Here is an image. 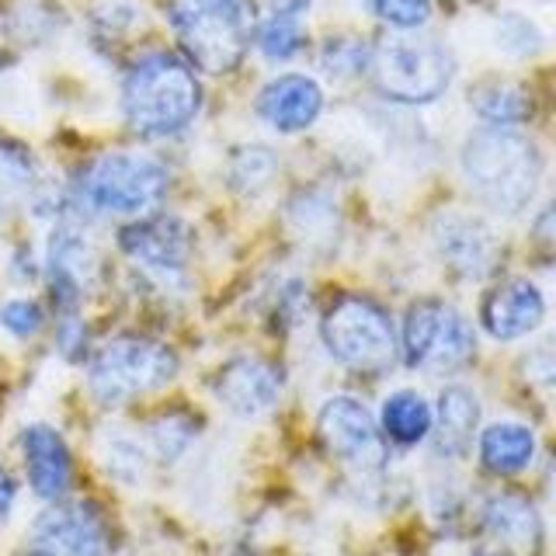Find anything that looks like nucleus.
<instances>
[{
  "instance_id": "nucleus-15",
  "label": "nucleus",
  "mask_w": 556,
  "mask_h": 556,
  "mask_svg": "<svg viewBox=\"0 0 556 556\" xmlns=\"http://www.w3.org/2000/svg\"><path fill=\"white\" fill-rule=\"evenodd\" d=\"M546 317V300L529 278H511L486 292V300L480 306V320L486 327V334L497 341H518L532 334Z\"/></svg>"
},
{
  "instance_id": "nucleus-5",
  "label": "nucleus",
  "mask_w": 556,
  "mask_h": 556,
  "mask_svg": "<svg viewBox=\"0 0 556 556\" xmlns=\"http://www.w3.org/2000/svg\"><path fill=\"white\" fill-rule=\"evenodd\" d=\"M369 74L382 98L400 104H431L448 91L456 77V60L448 46L428 35H390L369 52Z\"/></svg>"
},
{
  "instance_id": "nucleus-14",
  "label": "nucleus",
  "mask_w": 556,
  "mask_h": 556,
  "mask_svg": "<svg viewBox=\"0 0 556 556\" xmlns=\"http://www.w3.org/2000/svg\"><path fill=\"white\" fill-rule=\"evenodd\" d=\"M434 248H439L445 265L463 275V278H483L497 265L501 240L491 233V226L463 216V213H445L434 223Z\"/></svg>"
},
{
  "instance_id": "nucleus-26",
  "label": "nucleus",
  "mask_w": 556,
  "mask_h": 556,
  "mask_svg": "<svg viewBox=\"0 0 556 556\" xmlns=\"http://www.w3.org/2000/svg\"><path fill=\"white\" fill-rule=\"evenodd\" d=\"M278 161H275V153L265 150V147H243L233 153V164H230V181L240 188V191H261L268 181H271V174H275Z\"/></svg>"
},
{
  "instance_id": "nucleus-12",
  "label": "nucleus",
  "mask_w": 556,
  "mask_h": 556,
  "mask_svg": "<svg viewBox=\"0 0 556 556\" xmlns=\"http://www.w3.org/2000/svg\"><path fill=\"white\" fill-rule=\"evenodd\" d=\"M46 275H49L52 303L63 313H77L87 286H94V275H98V254L80 226H60V230L49 237Z\"/></svg>"
},
{
  "instance_id": "nucleus-32",
  "label": "nucleus",
  "mask_w": 556,
  "mask_h": 556,
  "mask_svg": "<svg viewBox=\"0 0 556 556\" xmlns=\"http://www.w3.org/2000/svg\"><path fill=\"white\" fill-rule=\"evenodd\" d=\"M84 341H87V330L77 320V313H63V324H60V352L66 358L77 362L80 352H84Z\"/></svg>"
},
{
  "instance_id": "nucleus-20",
  "label": "nucleus",
  "mask_w": 556,
  "mask_h": 556,
  "mask_svg": "<svg viewBox=\"0 0 556 556\" xmlns=\"http://www.w3.org/2000/svg\"><path fill=\"white\" fill-rule=\"evenodd\" d=\"M483 526L494 539L508 546H521V549H535L539 535H543V526H539V515L532 508V501H526L521 494H494L483 504Z\"/></svg>"
},
{
  "instance_id": "nucleus-4",
  "label": "nucleus",
  "mask_w": 556,
  "mask_h": 556,
  "mask_svg": "<svg viewBox=\"0 0 556 556\" xmlns=\"http://www.w3.org/2000/svg\"><path fill=\"white\" fill-rule=\"evenodd\" d=\"M167 195V167L147 153H101L77 178V205L94 216L147 219Z\"/></svg>"
},
{
  "instance_id": "nucleus-22",
  "label": "nucleus",
  "mask_w": 556,
  "mask_h": 556,
  "mask_svg": "<svg viewBox=\"0 0 556 556\" xmlns=\"http://www.w3.org/2000/svg\"><path fill=\"white\" fill-rule=\"evenodd\" d=\"M382 439H390L393 445H417L428 439L431 431V407L421 393L400 390L382 404V421H379Z\"/></svg>"
},
{
  "instance_id": "nucleus-27",
  "label": "nucleus",
  "mask_w": 556,
  "mask_h": 556,
  "mask_svg": "<svg viewBox=\"0 0 556 556\" xmlns=\"http://www.w3.org/2000/svg\"><path fill=\"white\" fill-rule=\"evenodd\" d=\"M369 46L358 42V39H348V35H341V39H330L324 46V70L330 77H355L362 74V70H369Z\"/></svg>"
},
{
  "instance_id": "nucleus-34",
  "label": "nucleus",
  "mask_w": 556,
  "mask_h": 556,
  "mask_svg": "<svg viewBox=\"0 0 556 556\" xmlns=\"http://www.w3.org/2000/svg\"><path fill=\"white\" fill-rule=\"evenodd\" d=\"M473 556H508L504 549H473Z\"/></svg>"
},
{
  "instance_id": "nucleus-29",
  "label": "nucleus",
  "mask_w": 556,
  "mask_h": 556,
  "mask_svg": "<svg viewBox=\"0 0 556 556\" xmlns=\"http://www.w3.org/2000/svg\"><path fill=\"white\" fill-rule=\"evenodd\" d=\"M497 46L511 56H532V52L543 49V35L539 28L521 14H504L497 22Z\"/></svg>"
},
{
  "instance_id": "nucleus-18",
  "label": "nucleus",
  "mask_w": 556,
  "mask_h": 556,
  "mask_svg": "<svg viewBox=\"0 0 556 556\" xmlns=\"http://www.w3.org/2000/svg\"><path fill=\"white\" fill-rule=\"evenodd\" d=\"M480 428V404L477 396L466 387H445L439 396V407L431 410V431L434 434V448L439 456L459 459L469 452Z\"/></svg>"
},
{
  "instance_id": "nucleus-11",
  "label": "nucleus",
  "mask_w": 556,
  "mask_h": 556,
  "mask_svg": "<svg viewBox=\"0 0 556 556\" xmlns=\"http://www.w3.org/2000/svg\"><path fill=\"white\" fill-rule=\"evenodd\" d=\"M126 257H132L147 275L161 282H178L191 257V230L188 223L174 216H147L132 226H126L118 237Z\"/></svg>"
},
{
  "instance_id": "nucleus-2",
  "label": "nucleus",
  "mask_w": 556,
  "mask_h": 556,
  "mask_svg": "<svg viewBox=\"0 0 556 556\" xmlns=\"http://www.w3.org/2000/svg\"><path fill=\"white\" fill-rule=\"evenodd\" d=\"M202 109V87L195 70L174 52L139 56L122 84V112L129 129L147 139H164L188 129Z\"/></svg>"
},
{
  "instance_id": "nucleus-7",
  "label": "nucleus",
  "mask_w": 556,
  "mask_h": 556,
  "mask_svg": "<svg viewBox=\"0 0 556 556\" xmlns=\"http://www.w3.org/2000/svg\"><path fill=\"white\" fill-rule=\"evenodd\" d=\"M174 376H178V355H174V348L139 334L112 338L91 358V369H87L91 393L101 404L112 407L164 390L167 382H174Z\"/></svg>"
},
{
  "instance_id": "nucleus-10",
  "label": "nucleus",
  "mask_w": 556,
  "mask_h": 556,
  "mask_svg": "<svg viewBox=\"0 0 556 556\" xmlns=\"http://www.w3.org/2000/svg\"><path fill=\"white\" fill-rule=\"evenodd\" d=\"M320 442L338 463L358 469V473H376L387 466L390 452L387 439L376 425V417L358 404L355 396H334L320 410Z\"/></svg>"
},
{
  "instance_id": "nucleus-24",
  "label": "nucleus",
  "mask_w": 556,
  "mask_h": 556,
  "mask_svg": "<svg viewBox=\"0 0 556 556\" xmlns=\"http://www.w3.org/2000/svg\"><path fill=\"white\" fill-rule=\"evenodd\" d=\"M254 39H257V49L265 52L268 60H292L295 52L306 46V31H303L300 14H278V11H271L268 22L257 25Z\"/></svg>"
},
{
  "instance_id": "nucleus-30",
  "label": "nucleus",
  "mask_w": 556,
  "mask_h": 556,
  "mask_svg": "<svg viewBox=\"0 0 556 556\" xmlns=\"http://www.w3.org/2000/svg\"><path fill=\"white\" fill-rule=\"evenodd\" d=\"M104 463H109V469L115 477H122L126 483H136L139 477H143V466H147V448L132 442V439H122V434H115L109 452H104Z\"/></svg>"
},
{
  "instance_id": "nucleus-13",
  "label": "nucleus",
  "mask_w": 556,
  "mask_h": 556,
  "mask_svg": "<svg viewBox=\"0 0 556 556\" xmlns=\"http://www.w3.org/2000/svg\"><path fill=\"white\" fill-rule=\"evenodd\" d=\"M213 390L219 404L237 417H261L282 396V369L265 358L243 355L223 365L213 379Z\"/></svg>"
},
{
  "instance_id": "nucleus-21",
  "label": "nucleus",
  "mask_w": 556,
  "mask_h": 556,
  "mask_svg": "<svg viewBox=\"0 0 556 556\" xmlns=\"http://www.w3.org/2000/svg\"><path fill=\"white\" fill-rule=\"evenodd\" d=\"M469 109H473L486 126H521L532 115V98L521 84L504 77H486L469 91Z\"/></svg>"
},
{
  "instance_id": "nucleus-25",
  "label": "nucleus",
  "mask_w": 556,
  "mask_h": 556,
  "mask_svg": "<svg viewBox=\"0 0 556 556\" xmlns=\"http://www.w3.org/2000/svg\"><path fill=\"white\" fill-rule=\"evenodd\" d=\"M195 417L191 414H181V410H170V414H161L156 421L150 425V448L156 452L161 459H178L181 452L191 445V439H195Z\"/></svg>"
},
{
  "instance_id": "nucleus-3",
  "label": "nucleus",
  "mask_w": 556,
  "mask_h": 556,
  "mask_svg": "<svg viewBox=\"0 0 556 556\" xmlns=\"http://www.w3.org/2000/svg\"><path fill=\"white\" fill-rule=\"evenodd\" d=\"M167 17L185 56L202 74H230L254 35L251 0H167Z\"/></svg>"
},
{
  "instance_id": "nucleus-31",
  "label": "nucleus",
  "mask_w": 556,
  "mask_h": 556,
  "mask_svg": "<svg viewBox=\"0 0 556 556\" xmlns=\"http://www.w3.org/2000/svg\"><path fill=\"white\" fill-rule=\"evenodd\" d=\"M42 306L39 303H31V300H11L0 306V327L8 330V334L14 338H31V334H39V327H42Z\"/></svg>"
},
{
  "instance_id": "nucleus-19",
  "label": "nucleus",
  "mask_w": 556,
  "mask_h": 556,
  "mask_svg": "<svg viewBox=\"0 0 556 556\" xmlns=\"http://www.w3.org/2000/svg\"><path fill=\"white\" fill-rule=\"evenodd\" d=\"M535 456V434L532 428L518 421H497L480 434V463L494 477H515L529 469Z\"/></svg>"
},
{
  "instance_id": "nucleus-16",
  "label": "nucleus",
  "mask_w": 556,
  "mask_h": 556,
  "mask_svg": "<svg viewBox=\"0 0 556 556\" xmlns=\"http://www.w3.org/2000/svg\"><path fill=\"white\" fill-rule=\"evenodd\" d=\"M324 112L320 84L306 74H282L257 94V115L278 132H303Z\"/></svg>"
},
{
  "instance_id": "nucleus-9",
  "label": "nucleus",
  "mask_w": 556,
  "mask_h": 556,
  "mask_svg": "<svg viewBox=\"0 0 556 556\" xmlns=\"http://www.w3.org/2000/svg\"><path fill=\"white\" fill-rule=\"evenodd\" d=\"M112 532L91 501L56 504L35 518L28 532V556H109Z\"/></svg>"
},
{
  "instance_id": "nucleus-23",
  "label": "nucleus",
  "mask_w": 556,
  "mask_h": 556,
  "mask_svg": "<svg viewBox=\"0 0 556 556\" xmlns=\"http://www.w3.org/2000/svg\"><path fill=\"white\" fill-rule=\"evenodd\" d=\"M35 161L22 143L0 139V216L35 195Z\"/></svg>"
},
{
  "instance_id": "nucleus-33",
  "label": "nucleus",
  "mask_w": 556,
  "mask_h": 556,
  "mask_svg": "<svg viewBox=\"0 0 556 556\" xmlns=\"http://www.w3.org/2000/svg\"><path fill=\"white\" fill-rule=\"evenodd\" d=\"M14 494H17L14 480H11L8 469L0 466V521H4V518L11 515V508H14Z\"/></svg>"
},
{
  "instance_id": "nucleus-28",
  "label": "nucleus",
  "mask_w": 556,
  "mask_h": 556,
  "mask_svg": "<svg viewBox=\"0 0 556 556\" xmlns=\"http://www.w3.org/2000/svg\"><path fill=\"white\" fill-rule=\"evenodd\" d=\"M372 17L396 31H417L428 25L431 17V0H369Z\"/></svg>"
},
{
  "instance_id": "nucleus-1",
  "label": "nucleus",
  "mask_w": 556,
  "mask_h": 556,
  "mask_svg": "<svg viewBox=\"0 0 556 556\" xmlns=\"http://www.w3.org/2000/svg\"><path fill=\"white\" fill-rule=\"evenodd\" d=\"M459 161L473 195L497 216H518L543 181V153L515 126L477 129L463 143Z\"/></svg>"
},
{
  "instance_id": "nucleus-6",
  "label": "nucleus",
  "mask_w": 556,
  "mask_h": 556,
  "mask_svg": "<svg viewBox=\"0 0 556 556\" xmlns=\"http://www.w3.org/2000/svg\"><path fill=\"white\" fill-rule=\"evenodd\" d=\"M327 352L352 372H387L396 362V327L393 317L369 295H338L320 320Z\"/></svg>"
},
{
  "instance_id": "nucleus-8",
  "label": "nucleus",
  "mask_w": 556,
  "mask_h": 556,
  "mask_svg": "<svg viewBox=\"0 0 556 556\" xmlns=\"http://www.w3.org/2000/svg\"><path fill=\"white\" fill-rule=\"evenodd\" d=\"M400 348L410 369H425L434 376L459 372L477 352L473 327L456 306L442 300H421L407 309Z\"/></svg>"
},
{
  "instance_id": "nucleus-17",
  "label": "nucleus",
  "mask_w": 556,
  "mask_h": 556,
  "mask_svg": "<svg viewBox=\"0 0 556 556\" xmlns=\"http://www.w3.org/2000/svg\"><path fill=\"white\" fill-rule=\"evenodd\" d=\"M22 452L31 491L42 501H63L74 483V459H70L63 434L49 425H28L22 434Z\"/></svg>"
}]
</instances>
